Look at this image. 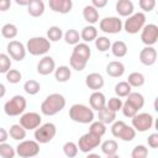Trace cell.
Masks as SVG:
<instances>
[{"label": "cell", "instance_id": "obj_1", "mask_svg": "<svg viewBox=\"0 0 158 158\" xmlns=\"http://www.w3.org/2000/svg\"><path fill=\"white\" fill-rule=\"evenodd\" d=\"M65 106V98L62 94L53 93L48 95L41 104V112L46 116H54Z\"/></svg>", "mask_w": 158, "mask_h": 158}, {"label": "cell", "instance_id": "obj_2", "mask_svg": "<svg viewBox=\"0 0 158 158\" xmlns=\"http://www.w3.org/2000/svg\"><path fill=\"white\" fill-rule=\"evenodd\" d=\"M94 111L83 104H74L69 109V118L78 123H90L94 121Z\"/></svg>", "mask_w": 158, "mask_h": 158}, {"label": "cell", "instance_id": "obj_3", "mask_svg": "<svg viewBox=\"0 0 158 158\" xmlns=\"http://www.w3.org/2000/svg\"><path fill=\"white\" fill-rule=\"evenodd\" d=\"M51 49V42L46 37L36 36L27 41L26 51L32 56H44Z\"/></svg>", "mask_w": 158, "mask_h": 158}, {"label": "cell", "instance_id": "obj_4", "mask_svg": "<svg viewBox=\"0 0 158 158\" xmlns=\"http://www.w3.org/2000/svg\"><path fill=\"white\" fill-rule=\"evenodd\" d=\"M27 106V101L22 95H15L12 96L10 100H7L4 105V111L7 116H19L21 114H23V111L26 110Z\"/></svg>", "mask_w": 158, "mask_h": 158}, {"label": "cell", "instance_id": "obj_5", "mask_svg": "<svg viewBox=\"0 0 158 158\" xmlns=\"http://www.w3.org/2000/svg\"><path fill=\"white\" fill-rule=\"evenodd\" d=\"M40 153V143L35 139H22L16 147V154L21 158L36 157Z\"/></svg>", "mask_w": 158, "mask_h": 158}, {"label": "cell", "instance_id": "obj_6", "mask_svg": "<svg viewBox=\"0 0 158 158\" xmlns=\"http://www.w3.org/2000/svg\"><path fill=\"white\" fill-rule=\"evenodd\" d=\"M144 25H146V15L143 12H136L127 16V20L123 23V28L127 33L135 35L138 33Z\"/></svg>", "mask_w": 158, "mask_h": 158}, {"label": "cell", "instance_id": "obj_7", "mask_svg": "<svg viewBox=\"0 0 158 158\" xmlns=\"http://www.w3.org/2000/svg\"><path fill=\"white\" fill-rule=\"evenodd\" d=\"M57 133V127L52 122H47L43 125H40L35 130V139L38 143H48L51 142Z\"/></svg>", "mask_w": 158, "mask_h": 158}, {"label": "cell", "instance_id": "obj_8", "mask_svg": "<svg viewBox=\"0 0 158 158\" xmlns=\"http://www.w3.org/2000/svg\"><path fill=\"white\" fill-rule=\"evenodd\" d=\"M100 143H101L100 136H96L91 132H86L79 138L77 146H78V149L81 151L83 153H89L93 149H95L96 147H99Z\"/></svg>", "mask_w": 158, "mask_h": 158}, {"label": "cell", "instance_id": "obj_9", "mask_svg": "<svg viewBox=\"0 0 158 158\" xmlns=\"http://www.w3.org/2000/svg\"><path fill=\"white\" fill-rule=\"evenodd\" d=\"M132 118V127L138 131V132H146L149 128H152L154 118L151 114L148 112H141V114H136Z\"/></svg>", "mask_w": 158, "mask_h": 158}, {"label": "cell", "instance_id": "obj_10", "mask_svg": "<svg viewBox=\"0 0 158 158\" xmlns=\"http://www.w3.org/2000/svg\"><path fill=\"white\" fill-rule=\"evenodd\" d=\"M99 27L105 33L115 35V33L121 32V30L123 27V23H122V21H121L120 17L110 16V17H104L102 20H100Z\"/></svg>", "mask_w": 158, "mask_h": 158}, {"label": "cell", "instance_id": "obj_11", "mask_svg": "<svg viewBox=\"0 0 158 158\" xmlns=\"http://www.w3.org/2000/svg\"><path fill=\"white\" fill-rule=\"evenodd\" d=\"M141 41L146 46H153L158 41V26L154 23L144 25L141 30Z\"/></svg>", "mask_w": 158, "mask_h": 158}, {"label": "cell", "instance_id": "obj_12", "mask_svg": "<svg viewBox=\"0 0 158 158\" xmlns=\"http://www.w3.org/2000/svg\"><path fill=\"white\" fill-rule=\"evenodd\" d=\"M41 122H42V117L37 112H25V114H21L20 125L26 131L36 130L41 125Z\"/></svg>", "mask_w": 158, "mask_h": 158}, {"label": "cell", "instance_id": "obj_13", "mask_svg": "<svg viewBox=\"0 0 158 158\" xmlns=\"http://www.w3.org/2000/svg\"><path fill=\"white\" fill-rule=\"evenodd\" d=\"M6 51L11 59H15L16 62H21L26 57V47L19 41H10L7 43Z\"/></svg>", "mask_w": 158, "mask_h": 158}, {"label": "cell", "instance_id": "obj_14", "mask_svg": "<svg viewBox=\"0 0 158 158\" xmlns=\"http://www.w3.org/2000/svg\"><path fill=\"white\" fill-rule=\"evenodd\" d=\"M139 62L143 65H153L157 62V51L153 46H146L139 52Z\"/></svg>", "mask_w": 158, "mask_h": 158}, {"label": "cell", "instance_id": "obj_15", "mask_svg": "<svg viewBox=\"0 0 158 158\" xmlns=\"http://www.w3.org/2000/svg\"><path fill=\"white\" fill-rule=\"evenodd\" d=\"M49 9L58 14H68L73 9V1L72 0H48Z\"/></svg>", "mask_w": 158, "mask_h": 158}, {"label": "cell", "instance_id": "obj_16", "mask_svg": "<svg viewBox=\"0 0 158 158\" xmlns=\"http://www.w3.org/2000/svg\"><path fill=\"white\" fill-rule=\"evenodd\" d=\"M56 69V62L51 56H44L37 63V72L41 75H49Z\"/></svg>", "mask_w": 158, "mask_h": 158}, {"label": "cell", "instance_id": "obj_17", "mask_svg": "<svg viewBox=\"0 0 158 158\" xmlns=\"http://www.w3.org/2000/svg\"><path fill=\"white\" fill-rule=\"evenodd\" d=\"M105 84V80H104V77L100 74V73H90L86 75L85 78V85L93 90V91H96V90H100Z\"/></svg>", "mask_w": 158, "mask_h": 158}, {"label": "cell", "instance_id": "obj_18", "mask_svg": "<svg viewBox=\"0 0 158 158\" xmlns=\"http://www.w3.org/2000/svg\"><path fill=\"white\" fill-rule=\"evenodd\" d=\"M106 73L111 78H120L125 73V65L120 60H111L106 65Z\"/></svg>", "mask_w": 158, "mask_h": 158}, {"label": "cell", "instance_id": "obj_19", "mask_svg": "<svg viewBox=\"0 0 158 158\" xmlns=\"http://www.w3.org/2000/svg\"><path fill=\"white\" fill-rule=\"evenodd\" d=\"M89 104H90V107H91L93 110L99 111V110H101L104 106H106V98H105V95H104L101 91L96 90V91H94V93L90 95V98H89Z\"/></svg>", "mask_w": 158, "mask_h": 158}, {"label": "cell", "instance_id": "obj_20", "mask_svg": "<svg viewBox=\"0 0 158 158\" xmlns=\"http://www.w3.org/2000/svg\"><path fill=\"white\" fill-rule=\"evenodd\" d=\"M133 10H135V5L131 0H118L116 2V11L122 17H127L132 15Z\"/></svg>", "mask_w": 158, "mask_h": 158}, {"label": "cell", "instance_id": "obj_21", "mask_svg": "<svg viewBox=\"0 0 158 158\" xmlns=\"http://www.w3.org/2000/svg\"><path fill=\"white\" fill-rule=\"evenodd\" d=\"M83 17L89 25H94L99 21V11L93 5H86L83 9Z\"/></svg>", "mask_w": 158, "mask_h": 158}, {"label": "cell", "instance_id": "obj_22", "mask_svg": "<svg viewBox=\"0 0 158 158\" xmlns=\"http://www.w3.org/2000/svg\"><path fill=\"white\" fill-rule=\"evenodd\" d=\"M27 11L32 17H40L44 12V2L43 0H32L27 5Z\"/></svg>", "mask_w": 158, "mask_h": 158}, {"label": "cell", "instance_id": "obj_23", "mask_svg": "<svg viewBox=\"0 0 158 158\" xmlns=\"http://www.w3.org/2000/svg\"><path fill=\"white\" fill-rule=\"evenodd\" d=\"M72 77V69L68 65H59L54 69V78L59 83H65Z\"/></svg>", "mask_w": 158, "mask_h": 158}, {"label": "cell", "instance_id": "obj_24", "mask_svg": "<svg viewBox=\"0 0 158 158\" xmlns=\"http://www.w3.org/2000/svg\"><path fill=\"white\" fill-rule=\"evenodd\" d=\"M98 118H99V121L104 122L105 125H110L116 120V112L111 111L109 107L104 106L101 110L98 111Z\"/></svg>", "mask_w": 158, "mask_h": 158}, {"label": "cell", "instance_id": "obj_25", "mask_svg": "<svg viewBox=\"0 0 158 158\" xmlns=\"http://www.w3.org/2000/svg\"><path fill=\"white\" fill-rule=\"evenodd\" d=\"M100 144H101V151L105 156H107V157H115L116 156L118 144L115 139H106L105 142H102Z\"/></svg>", "mask_w": 158, "mask_h": 158}, {"label": "cell", "instance_id": "obj_26", "mask_svg": "<svg viewBox=\"0 0 158 158\" xmlns=\"http://www.w3.org/2000/svg\"><path fill=\"white\" fill-rule=\"evenodd\" d=\"M96 37H98V30L95 28L94 25H88V26L83 27V30L80 32V38L85 43L91 42V41H95Z\"/></svg>", "mask_w": 158, "mask_h": 158}, {"label": "cell", "instance_id": "obj_27", "mask_svg": "<svg viewBox=\"0 0 158 158\" xmlns=\"http://www.w3.org/2000/svg\"><path fill=\"white\" fill-rule=\"evenodd\" d=\"M86 63H88V60H85L84 58H81L78 54H75V53L72 52L70 58H69V64H70V68L72 69H74L77 72H81V70L85 69Z\"/></svg>", "mask_w": 158, "mask_h": 158}, {"label": "cell", "instance_id": "obj_28", "mask_svg": "<svg viewBox=\"0 0 158 158\" xmlns=\"http://www.w3.org/2000/svg\"><path fill=\"white\" fill-rule=\"evenodd\" d=\"M7 132H9V136L15 141H22L26 138V130L20 123L12 125Z\"/></svg>", "mask_w": 158, "mask_h": 158}, {"label": "cell", "instance_id": "obj_29", "mask_svg": "<svg viewBox=\"0 0 158 158\" xmlns=\"http://www.w3.org/2000/svg\"><path fill=\"white\" fill-rule=\"evenodd\" d=\"M110 49L112 54L117 58H122L127 54V44L123 41H115L114 43H111Z\"/></svg>", "mask_w": 158, "mask_h": 158}, {"label": "cell", "instance_id": "obj_30", "mask_svg": "<svg viewBox=\"0 0 158 158\" xmlns=\"http://www.w3.org/2000/svg\"><path fill=\"white\" fill-rule=\"evenodd\" d=\"M73 53H75L79 57L84 58L85 60H89L90 56H91V49L86 43H77V44H74Z\"/></svg>", "mask_w": 158, "mask_h": 158}, {"label": "cell", "instance_id": "obj_31", "mask_svg": "<svg viewBox=\"0 0 158 158\" xmlns=\"http://www.w3.org/2000/svg\"><path fill=\"white\" fill-rule=\"evenodd\" d=\"M146 79H144V75L139 72H132L128 78H127V83L132 86V88H139L144 84Z\"/></svg>", "mask_w": 158, "mask_h": 158}, {"label": "cell", "instance_id": "obj_32", "mask_svg": "<svg viewBox=\"0 0 158 158\" xmlns=\"http://www.w3.org/2000/svg\"><path fill=\"white\" fill-rule=\"evenodd\" d=\"M126 98H127L126 100L130 101L138 110H141L143 107V105H144V98H143V95L139 94V93H137V91H133V93L131 91Z\"/></svg>", "mask_w": 158, "mask_h": 158}, {"label": "cell", "instance_id": "obj_33", "mask_svg": "<svg viewBox=\"0 0 158 158\" xmlns=\"http://www.w3.org/2000/svg\"><path fill=\"white\" fill-rule=\"evenodd\" d=\"M17 33H19V30H17L16 25H14V23H5L1 27V35L4 38L12 40L17 36Z\"/></svg>", "mask_w": 158, "mask_h": 158}, {"label": "cell", "instance_id": "obj_34", "mask_svg": "<svg viewBox=\"0 0 158 158\" xmlns=\"http://www.w3.org/2000/svg\"><path fill=\"white\" fill-rule=\"evenodd\" d=\"M136 137V130L132 127V126H128V125H125L123 128L121 130L120 135L117 138L125 141V142H131L133 138Z\"/></svg>", "mask_w": 158, "mask_h": 158}, {"label": "cell", "instance_id": "obj_35", "mask_svg": "<svg viewBox=\"0 0 158 158\" xmlns=\"http://www.w3.org/2000/svg\"><path fill=\"white\" fill-rule=\"evenodd\" d=\"M131 89H132V86L127 81H118L115 85V94L118 98H126L131 93Z\"/></svg>", "mask_w": 158, "mask_h": 158}, {"label": "cell", "instance_id": "obj_36", "mask_svg": "<svg viewBox=\"0 0 158 158\" xmlns=\"http://www.w3.org/2000/svg\"><path fill=\"white\" fill-rule=\"evenodd\" d=\"M23 90H25V93H27L28 95H36V94H38L40 90H41V84H40L37 80L30 79V80H27V81L23 84Z\"/></svg>", "mask_w": 158, "mask_h": 158}, {"label": "cell", "instance_id": "obj_37", "mask_svg": "<svg viewBox=\"0 0 158 158\" xmlns=\"http://www.w3.org/2000/svg\"><path fill=\"white\" fill-rule=\"evenodd\" d=\"M63 35L64 33H63L62 28L58 26H51L47 30V38L49 40V42H57V41L62 40Z\"/></svg>", "mask_w": 158, "mask_h": 158}, {"label": "cell", "instance_id": "obj_38", "mask_svg": "<svg viewBox=\"0 0 158 158\" xmlns=\"http://www.w3.org/2000/svg\"><path fill=\"white\" fill-rule=\"evenodd\" d=\"M63 37H64V41H65V43H68V44H77V43H79V41L81 40L80 38V33L77 31V30H74V28H70V30H68L64 35H63Z\"/></svg>", "mask_w": 158, "mask_h": 158}, {"label": "cell", "instance_id": "obj_39", "mask_svg": "<svg viewBox=\"0 0 158 158\" xmlns=\"http://www.w3.org/2000/svg\"><path fill=\"white\" fill-rule=\"evenodd\" d=\"M89 132L102 137L106 133V125L101 121H93L90 122V127H89Z\"/></svg>", "mask_w": 158, "mask_h": 158}, {"label": "cell", "instance_id": "obj_40", "mask_svg": "<svg viewBox=\"0 0 158 158\" xmlns=\"http://www.w3.org/2000/svg\"><path fill=\"white\" fill-rule=\"evenodd\" d=\"M15 156H16V149L11 144H9L6 142L0 143V157H2V158H14Z\"/></svg>", "mask_w": 158, "mask_h": 158}, {"label": "cell", "instance_id": "obj_41", "mask_svg": "<svg viewBox=\"0 0 158 158\" xmlns=\"http://www.w3.org/2000/svg\"><path fill=\"white\" fill-rule=\"evenodd\" d=\"M95 47L100 52H106L111 47V41L105 36H99L95 38Z\"/></svg>", "mask_w": 158, "mask_h": 158}, {"label": "cell", "instance_id": "obj_42", "mask_svg": "<svg viewBox=\"0 0 158 158\" xmlns=\"http://www.w3.org/2000/svg\"><path fill=\"white\" fill-rule=\"evenodd\" d=\"M78 151H79V149H78L77 143H74V142H72V141L65 142L64 146H63V152H64V154H65L68 158H74V157H77Z\"/></svg>", "mask_w": 158, "mask_h": 158}, {"label": "cell", "instance_id": "obj_43", "mask_svg": "<svg viewBox=\"0 0 158 158\" xmlns=\"http://www.w3.org/2000/svg\"><path fill=\"white\" fill-rule=\"evenodd\" d=\"M5 74H6V80L11 84H17L22 79V74L17 69H9Z\"/></svg>", "mask_w": 158, "mask_h": 158}, {"label": "cell", "instance_id": "obj_44", "mask_svg": "<svg viewBox=\"0 0 158 158\" xmlns=\"http://www.w3.org/2000/svg\"><path fill=\"white\" fill-rule=\"evenodd\" d=\"M121 110H122V114H123L126 117H130V118H131V117H133V116L139 111L138 109H136V107H135L130 101H127V100L122 104Z\"/></svg>", "mask_w": 158, "mask_h": 158}, {"label": "cell", "instance_id": "obj_45", "mask_svg": "<svg viewBox=\"0 0 158 158\" xmlns=\"http://www.w3.org/2000/svg\"><path fill=\"white\" fill-rule=\"evenodd\" d=\"M11 69V57L5 53H0V73H6Z\"/></svg>", "mask_w": 158, "mask_h": 158}, {"label": "cell", "instance_id": "obj_46", "mask_svg": "<svg viewBox=\"0 0 158 158\" xmlns=\"http://www.w3.org/2000/svg\"><path fill=\"white\" fill-rule=\"evenodd\" d=\"M147 156H148V148L143 144H137L131 152L132 158H146Z\"/></svg>", "mask_w": 158, "mask_h": 158}, {"label": "cell", "instance_id": "obj_47", "mask_svg": "<svg viewBox=\"0 0 158 158\" xmlns=\"http://www.w3.org/2000/svg\"><path fill=\"white\" fill-rule=\"evenodd\" d=\"M122 104L123 102H122V100L118 96H114V98H110L109 101H106V107H109L111 111L117 112L118 110H121Z\"/></svg>", "mask_w": 158, "mask_h": 158}, {"label": "cell", "instance_id": "obj_48", "mask_svg": "<svg viewBox=\"0 0 158 158\" xmlns=\"http://www.w3.org/2000/svg\"><path fill=\"white\" fill-rule=\"evenodd\" d=\"M139 7L141 10L146 12H151L156 7V0H139Z\"/></svg>", "mask_w": 158, "mask_h": 158}, {"label": "cell", "instance_id": "obj_49", "mask_svg": "<svg viewBox=\"0 0 158 158\" xmlns=\"http://www.w3.org/2000/svg\"><path fill=\"white\" fill-rule=\"evenodd\" d=\"M125 125L126 123L123 121H121V120L114 121L112 122V126H111V133H112V136L114 137H118V135H120V132H121V130L123 128Z\"/></svg>", "mask_w": 158, "mask_h": 158}, {"label": "cell", "instance_id": "obj_50", "mask_svg": "<svg viewBox=\"0 0 158 158\" xmlns=\"http://www.w3.org/2000/svg\"><path fill=\"white\" fill-rule=\"evenodd\" d=\"M147 143L151 148H158V133H151L147 138Z\"/></svg>", "mask_w": 158, "mask_h": 158}, {"label": "cell", "instance_id": "obj_51", "mask_svg": "<svg viewBox=\"0 0 158 158\" xmlns=\"http://www.w3.org/2000/svg\"><path fill=\"white\" fill-rule=\"evenodd\" d=\"M109 0H91V5L96 9H102L107 5Z\"/></svg>", "mask_w": 158, "mask_h": 158}, {"label": "cell", "instance_id": "obj_52", "mask_svg": "<svg viewBox=\"0 0 158 158\" xmlns=\"http://www.w3.org/2000/svg\"><path fill=\"white\" fill-rule=\"evenodd\" d=\"M11 6V0H0V11H7Z\"/></svg>", "mask_w": 158, "mask_h": 158}, {"label": "cell", "instance_id": "obj_53", "mask_svg": "<svg viewBox=\"0 0 158 158\" xmlns=\"http://www.w3.org/2000/svg\"><path fill=\"white\" fill-rule=\"evenodd\" d=\"M7 137H9V132H7L5 128L0 127V143H2V142H6Z\"/></svg>", "mask_w": 158, "mask_h": 158}, {"label": "cell", "instance_id": "obj_54", "mask_svg": "<svg viewBox=\"0 0 158 158\" xmlns=\"http://www.w3.org/2000/svg\"><path fill=\"white\" fill-rule=\"evenodd\" d=\"M31 1H32V0H15V2H16L17 5H20V6H27Z\"/></svg>", "mask_w": 158, "mask_h": 158}, {"label": "cell", "instance_id": "obj_55", "mask_svg": "<svg viewBox=\"0 0 158 158\" xmlns=\"http://www.w3.org/2000/svg\"><path fill=\"white\" fill-rule=\"evenodd\" d=\"M5 94H6V88H5V85L2 83H0V99L4 98Z\"/></svg>", "mask_w": 158, "mask_h": 158}]
</instances>
